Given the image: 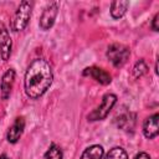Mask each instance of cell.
<instances>
[{
  "label": "cell",
  "mask_w": 159,
  "mask_h": 159,
  "mask_svg": "<svg viewBox=\"0 0 159 159\" xmlns=\"http://www.w3.org/2000/svg\"><path fill=\"white\" fill-rule=\"evenodd\" d=\"M53 81V73L50 63L43 58L34 60L26 72L24 80L25 93L31 99H37L50 88Z\"/></svg>",
  "instance_id": "1"
},
{
  "label": "cell",
  "mask_w": 159,
  "mask_h": 159,
  "mask_svg": "<svg viewBox=\"0 0 159 159\" xmlns=\"http://www.w3.org/2000/svg\"><path fill=\"white\" fill-rule=\"evenodd\" d=\"M30 17H31V2L24 0L20 2L17 10L15 11V14L11 19V24H10L11 30L15 32L22 31L27 26Z\"/></svg>",
  "instance_id": "2"
},
{
  "label": "cell",
  "mask_w": 159,
  "mask_h": 159,
  "mask_svg": "<svg viewBox=\"0 0 159 159\" xmlns=\"http://www.w3.org/2000/svg\"><path fill=\"white\" fill-rule=\"evenodd\" d=\"M117 102V96L113 93H107L102 97L101 104L98 107H96L89 114H88V120L93 122V120H102L104 119L109 112L112 111V108L114 107Z\"/></svg>",
  "instance_id": "3"
},
{
  "label": "cell",
  "mask_w": 159,
  "mask_h": 159,
  "mask_svg": "<svg viewBox=\"0 0 159 159\" xmlns=\"http://www.w3.org/2000/svg\"><path fill=\"white\" fill-rule=\"evenodd\" d=\"M129 48L122 43H113L108 47L107 50V57L108 60L112 62V65L117 68L124 66V63L127 62L128 57H129Z\"/></svg>",
  "instance_id": "4"
},
{
  "label": "cell",
  "mask_w": 159,
  "mask_h": 159,
  "mask_svg": "<svg viewBox=\"0 0 159 159\" xmlns=\"http://www.w3.org/2000/svg\"><path fill=\"white\" fill-rule=\"evenodd\" d=\"M58 7H60V2L58 1H51L50 4L46 5V7L43 9L41 16H40V27L42 30H50L56 20V16L58 14Z\"/></svg>",
  "instance_id": "5"
},
{
  "label": "cell",
  "mask_w": 159,
  "mask_h": 159,
  "mask_svg": "<svg viewBox=\"0 0 159 159\" xmlns=\"http://www.w3.org/2000/svg\"><path fill=\"white\" fill-rule=\"evenodd\" d=\"M12 48V41L9 34V30L4 25L2 21H0V56L4 61H7L11 55Z\"/></svg>",
  "instance_id": "6"
},
{
  "label": "cell",
  "mask_w": 159,
  "mask_h": 159,
  "mask_svg": "<svg viewBox=\"0 0 159 159\" xmlns=\"http://www.w3.org/2000/svg\"><path fill=\"white\" fill-rule=\"evenodd\" d=\"M82 73H83V76H89V77H92L93 80H96L97 82H99L101 84H104V86H107L112 82L111 75L107 71H104L103 68H99V67H94V66L87 67V68L83 70Z\"/></svg>",
  "instance_id": "7"
},
{
  "label": "cell",
  "mask_w": 159,
  "mask_h": 159,
  "mask_svg": "<svg viewBox=\"0 0 159 159\" xmlns=\"http://www.w3.org/2000/svg\"><path fill=\"white\" fill-rule=\"evenodd\" d=\"M14 82H15V71L12 68H9L4 73L2 78H1V82H0V93H1L2 99H7L10 97Z\"/></svg>",
  "instance_id": "8"
},
{
  "label": "cell",
  "mask_w": 159,
  "mask_h": 159,
  "mask_svg": "<svg viewBox=\"0 0 159 159\" xmlns=\"http://www.w3.org/2000/svg\"><path fill=\"white\" fill-rule=\"evenodd\" d=\"M158 120H159V114L155 113L150 117H148L144 123H143V133L145 135V138L148 139H153L159 134V125H158Z\"/></svg>",
  "instance_id": "9"
},
{
  "label": "cell",
  "mask_w": 159,
  "mask_h": 159,
  "mask_svg": "<svg viewBox=\"0 0 159 159\" xmlns=\"http://www.w3.org/2000/svg\"><path fill=\"white\" fill-rule=\"evenodd\" d=\"M24 129H25V119L22 117H17L15 119L14 124L9 128V132H7V135H6L9 143H16L20 139Z\"/></svg>",
  "instance_id": "10"
},
{
  "label": "cell",
  "mask_w": 159,
  "mask_h": 159,
  "mask_svg": "<svg viewBox=\"0 0 159 159\" xmlns=\"http://www.w3.org/2000/svg\"><path fill=\"white\" fill-rule=\"evenodd\" d=\"M129 6V1L127 0H116L111 4V16L116 20L124 16Z\"/></svg>",
  "instance_id": "11"
},
{
  "label": "cell",
  "mask_w": 159,
  "mask_h": 159,
  "mask_svg": "<svg viewBox=\"0 0 159 159\" xmlns=\"http://www.w3.org/2000/svg\"><path fill=\"white\" fill-rule=\"evenodd\" d=\"M103 154H104L103 147L98 144H93L87 149H84V152L81 155V159H103Z\"/></svg>",
  "instance_id": "12"
},
{
  "label": "cell",
  "mask_w": 159,
  "mask_h": 159,
  "mask_svg": "<svg viewBox=\"0 0 159 159\" xmlns=\"http://www.w3.org/2000/svg\"><path fill=\"white\" fill-rule=\"evenodd\" d=\"M103 159H128V154L123 148L116 147V148H112Z\"/></svg>",
  "instance_id": "13"
},
{
  "label": "cell",
  "mask_w": 159,
  "mask_h": 159,
  "mask_svg": "<svg viewBox=\"0 0 159 159\" xmlns=\"http://www.w3.org/2000/svg\"><path fill=\"white\" fill-rule=\"evenodd\" d=\"M45 158L46 159H62L63 158V153H62L61 148L53 143V144H51L48 150L45 153Z\"/></svg>",
  "instance_id": "14"
},
{
  "label": "cell",
  "mask_w": 159,
  "mask_h": 159,
  "mask_svg": "<svg viewBox=\"0 0 159 159\" xmlns=\"http://www.w3.org/2000/svg\"><path fill=\"white\" fill-rule=\"evenodd\" d=\"M147 71H148V66L145 65V62H144L143 60H139V61L134 65V67H133V77H134V78H139V77H142L143 75H145Z\"/></svg>",
  "instance_id": "15"
},
{
  "label": "cell",
  "mask_w": 159,
  "mask_h": 159,
  "mask_svg": "<svg viewBox=\"0 0 159 159\" xmlns=\"http://www.w3.org/2000/svg\"><path fill=\"white\" fill-rule=\"evenodd\" d=\"M158 22H159V14H155V16H154V19H153V22H152V29H153L154 31H158V30H159Z\"/></svg>",
  "instance_id": "16"
},
{
  "label": "cell",
  "mask_w": 159,
  "mask_h": 159,
  "mask_svg": "<svg viewBox=\"0 0 159 159\" xmlns=\"http://www.w3.org/2000/svg\"><path fill=\"white\" fill-rule=\"evenodd\" d=\"M134 159H150V157H149V154H147L144 152H140L134 157Z\"/></svg>",
  "instance_id": "17"
},
{
  "label": "cell",
  "mask_w": 159,
  "mask_h": 159,
  "mask_svg": "<svg viewBox=\"0 0 159 159\" xmlns=\"http://www.w3.org/2000/svg\"><path fill=\"white\" fill-rule=\"evenodd\" d=\"M0 159H10V158H9L7 155H5V154H2V155L0 157Z\"/></svg>",
  "instance_id": "18"
}]
</instances>
